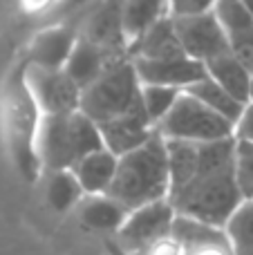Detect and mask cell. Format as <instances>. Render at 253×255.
<instances>
[{"label":"cell","instance_id":"obj_1","mask_svg":"<svg viewBox=\"0 0 253 255\" xmlns=\"http://www.w3.org/2000/svg\"><path fill=\"white\" fill-rule=\"evenodd\" d=\"M236 136L200 145V166L188 184L168 195L179 217L224 229L242 204L236 181Z\"/></svg>","mask_w":253,"mask_h":255},{"label":"cell","instance_id":"obj_2","mask_svg":"<svg viewBox=\"0 0 253 255\" xmlns=\"http://www.w3.org/2000/svg\"><path fill=\"white\" fill-rule=\"evenodd\" d=\"M170 193V170L166 139L152 134L137 150L119 157L117 175L108 197L126 208L128 213L168 199Z\"/></svg>","mask_w":253,"mask_h":255},{"label":"cell","instance_id":"obj_3","mask_svg":"<svg viewBox=\"0 0 253 255\" xmlns=\"http://www.w3.org/2000/svg\"><path fill=\"white\" fill-rule=\"evenodd\" d=\"M38 159L43 170H72L81 159L103 150V136L99 126L81 110L70 115L43 117L38 132Z\"/></svg>","mask_w":253,"mask_h":255},{"label":"cell","instance_id":"obj_4","mask_svg":"<svg viewBox=\"0 0 253 255\" xmlns=\"http://www.w3.org/2000/svg\"><path fill=\"white\" fill-rule=\"evenodd\" d=\"M43 124V112L38 110L25 81V61L13 70L7 83V130L16 166L25 179L34 181L43 166L38 159V132Z\"/></svg>","mask_w":253,"mask_h":255},{"label":"cell","instance_id":"obj_5","mask_svg":"<svg viewBox=\"0 0 253 255\" xmlns=\"http://www.w3.org/2000/svg\"><path fill=\"white\" fill-rule=\"evenodd\" d=\"M139 108H143L141 81L130 58L110 63L106 72L81 92V112L97 126L126 117Z\"/></svg>","mask_w":253,"mask_h":255},{"label":"cell","instance_id":"obj_6","mask_svg":"<svg viewBox=\"0 0 253 255\" xmlns=\"http://www.w3.org/2000/svg\"><path fill=\"white\" fill-rule=\"evenodd\" d=\"M157 134L166 141H186V143H213L236 136V126L224 117L215 115L211 108L200 103L195 97L182 92L175 108L157 126Z\"/></svg>","mask_w":253,"mask_h":255},{"label":"cell","instance_id":"obj_7","mask_svg":"<svg viewBox=\"0 0 253 255\" xmlns=\"http://www.w3.org/2000/svg\"><path fill=\"white\" fill-rule=\"evenodd\" d=\"M74 22L79 38L103 52L110 61L128 58L124 0H94Z\"/></svg>","mask_w":253,"mask_h":255},{"label":"cell","instance_id":"obj_8","mask_svg":"<svg viewBox=\"0 0 253 255\" xmlns=\"http://www.w3.org/2000/svg\"><path fill=\"white\" fill-rule=\"evenodd\" d=\"M177 213L168 199L148 204L143 208L128 213L124 226L117 233V242L126 253H146L152 247H159L164 240L173 238V226Z\"/></svg>","mask_w":253,"mask_h":255},{"label":"cell","instance_id":"obj_9","mask_svg":"<svg viewBox=\"0 0 253 255\" xmlns=\"http://www.w3.org/2000/svg\"><path fill=\"white\" fill-rule=\"evenodd\" d=\"M25 81L43 117L70 115V112L81 110L83 90L67 76L65 70L36 67L25 61Z\"/></svg>","mask_w":253,"mask_h":255},{"label":"cell","instance_id":"obj_10","mask_svg":"<svg viewBox=\"0 0 253 255\" xmlns=\"http://www.w3.org/2000/svg\"><path fill=\"white\" fill-rule=\"evenodd\" d=\"M173 20L179 45L193 61L206 65V63L231 52L227 34H224L215 11L191 18H173Z\"/></svg>","mask_w":253,"mask_h":255},{"label":"cell","instance_id":"obj_11","mask_svg":"<svg viewBox=\"0 0 253 255\" xmlns=\"http://www.w3.org/2000/svg\"><path fill=\"white\" fill-rule=\"evenodd\" d=\"M132 65L141 85H166L182 92H186L191 85L206 76V67L186 54L159 58V61H132Z\"/></svg>","mask_w":253,"mask_h":255},{"label":"cell","instance_id":"obj_12","mask_svg":"<svg viewBox=\"0 0 253 255\" xmlns=\"http://www.w3.org/2000/svg\"><path fill=\"white\" fill-rule=\"evenodd\" d=\"M79 40L76 22H54L36 34L31 40L29 52L25 61L36 67H47V70H63Z\"/></svg>","mask_w":253,"mask_h":255},{"label":"cell","instance_id":"obj_13","mask_svg":"<svg viewBox=\"0 0 253 255\" xmlns=\"http://www.w3.org/2000/svg\"><path fill=\"white\" fill-rule=\"evenodd\" d=\"M213 11L227 34L231 54L253 72V16L240 0H218Z\"/></svg>","mask_w":253,"mask_h":255},{"label":"cell","instance_id":"obj_14","mask_svg":"<svg viewBox=\"0 0 253 255\" xmlns=\"http://www.w3.org/2000/svg\"><path fill=\"white\" fill-rule=\"evenodd\" d=\"M103 136V143L110 152H115L117 157H124V154L137 150L139 145H143L152 134L157 132V128L150 124V119L146 117L143 108L130 112L126 117H119L115 121H108V124L99 126Z\"/></svg>","mask_w":253,"mask_h":255},{"label":"cell","instance_id":"obj_15","mask_svg":"<svg viewBox=\"0 0 253 255\" xmlns=\"http://www.w3.org/2000/svg\"><path fill=\"white\" fill-rule=\"evenodd\" d=\"M179 54H186V52L179 45L173 18H166V20L157 22L146 34H141L137 40H132L128 47L130 61H159V58L179 56Z\"/></svg>","mask_w":253,"mask_h":255},{"label":"cell","instance_id":"obj_16","mask_svg":"<svg viewBox=\"0 0 253 255\" xmlns=\"http://www.w3.org/2000/svg\"><path fill=\"white\" fill-rule=\"evenodd\" d=\"M117 166H119V157L115 152H110L108 148H103L81 159L72 168V172L79 179L83 193L88 197H94V195H108L112 181H115Z\"/></svg>","mask_w":253,"mask_h":255},{"label":"cell","instance_id":"obj_17","mask_svg":"<svg viewBox=\"0 0 253 255\" xmlns=\"http://www.w3.org/2000/svg\"><path fill=\"white\" fill-rule=\"evenodd\" d=\"M206 76L213 79L220 88H224L233 99L249 106L251 101V83H253V72L245 67L231 52L224 56L215 58V61L206 63Z\"/></svg>","mask_w":253,"mask_h":255},{"label":"cell","instance_id":"obj_18","mask_svg":"<svg viewBox=\"0 0 253 255\" xmlns=\"http://www.w3.org/2000/svg\"><path fill=\"white\" fill-rule=\"evenodd\" d=\"M170 18V0H124V25L128 47L157 22Z\"/></svg>","mask_w":253,"mask_h":255},{"label":"cell","instance_id":"obj_19","mask_svg":"<svg viewBox=\"0 0 253 255\" xmlns=\"http://www.w3.org/2000/svg\"><path fill=\"white\" fill-rule=\"evenodd\" d=\"M110 63H115V61H110L103 52H99L97 47H92L90 43L79 38L63 70L67 72V76H70L81 90H85L106 72V67L110 65Z\"/></svg>","mask_w":253,"mask_h":255},{"label":"cell","instance_id":"obj_20","mask_svg":"<svg viewBox=\"0 0 253 255\" xmlns=\"http://www.w3.org/2000/svg\"><path fill=\"white\" fill-rule=\"evenodd\" d=\"M81 222L88 229L99 231V233H119V229L124 226L128 211L121 204H117L112 197L108 195H94L88 197L81 204Z\"/></svg>","mask_w":253,"mask_h":255},{"label":"cell","instance_id":"obj_21","mask_svg":"<svg viewBox=\"0 0 253 255\" xmlns=\"http://www.w3.org/2000/svg\"><path fill=\"white\" fill-rule=\"evenodd\" d=\"M186 94L195 97L200 103H204L206 108H211L215 115H220L227 121H231L233 126L240 121L242 112H245V108H247V106H242L238 99H233L224 88H220L213 79H209V76H204V79L197 81L195 85H191V88L186 90Z\"/></svg>","mask_w":253,"mask_h":255},{"label":"cell","instance_id":"obj_22","mask_svg":"<svg viewBox=\"0 0 253 255\" xmlns=\"http://www.w3.org/2000/svg\"><path fill=\"white\" fill-rule=\"evenodd\" d=\"M83 188H81L79 179L74 177L72 170H54L47 172V181H45V197L47 204L58 213L70 211L74 204L81 202L83 197Z\"/></svg>","mask_w":253,"mask_h":255},{"label":"cell","instance_id":"obj_23","mask_svg":"<svg viewBox=\"0 0 253 255\" xmlns=\"http://www.w3.org/2000/svg\"><path fill=\"white\" fill-rule=\"evenodd\" d=\"M231 255H253V202H242L224 226Z\"/></svg>","mask_w":253,"mask_h":255},{"label":"cell","instance_id":"obj_24","mask_svg":"<svg viewBox=\"0 0 253 255\" xmlns=\"http://www.w3.org/2000/svg\"><path fill=\"white\" fill-rule=\"evenodd\" d=\"M182 97V90L166 88V85H141V106L152 126H159L175 108L177 99Z\"/></svg>","mask_w":253,"mask_h":255},{"label":"cell","instance_id":"obj_25","mask_svg":"<svg viewBox=\"0 0 253 255\" xmlns=\"http://www.w3.org/2000/svg\"><path fill=\"white\" fill-rule=\"evenodd\" d=\"M236 181L242 202H253V143L249 141L236 143Z\"/></svg>","mask_w":253,"mask_h":255},{"label":"cell","instance_id":"obj_26","mask_svg":"<svg viewBox=\"0 0 253 255\" xmlns=\"http://www.w3.org/2000/svg\"><path fill=\"white\" fill-rule=\"evenodd\" d=\"M94 0H58V4L47 13V20L52 22H70L76 20Z\"/></svg>","mask_w":253,"mask_h":255},{"label":"cell","instance_id":"obj_27","mask_svg":"<svg viewBox=\"0 0 253 255\" xmlns=\"http://www.w3.org/2000/svg\"><path fill=\"white\" fill-rule=\"evenodd\" d=\"M218 0H170V18H191L211 13Z\"/></svg>","mask_w":253,"mask_h":255},{"label":"cell","instance_id":"obj_28","mask_svg":"<svg viewBox=\"0 0 253 255\" xmlns=\"http://www.w3.org/2000/svg\"><path fill=\"white\" fill-rule=\"evenodd\" d=\"M236 139L253 143V103H249V106L245 108L240 121L236 124Z\"/></svg>","mask_w":253,"mask_h":255},{"label":"cell","instance_id":"obj_29","mask_svg":"<svg viewBox=\"0 0 253 255\" xmlns=\"http://www.w3.org/2000/svg\"><path fill=\"white\" fill-rule=\"evenodd\" d=\"M240 2L245 4V9H247V11H249L251 16H253V0H240Z\"/></svg>","mask_w":253,"mask_h":255},{"label":"cell","instance_id":"obj_30","mask_svg":"<svg viewBox=\"0 0 253 255\" xmlns=\"http://www.w3.org/2000/svg\"><path fill=\"white\" fill-rule=\"evenodd\" d=\"M249 103H253V83H251V101Z\"/></svg>","mask_w":253,"mask_h":255}]
</instances>
